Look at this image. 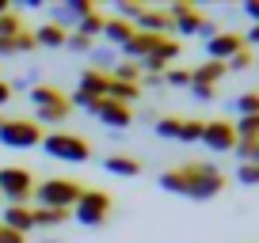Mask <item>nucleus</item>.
Here are the masks:
<instances>
[{
    "label": "nucleus",
    "mask_w": 259,
    "mask_h": 243,
    "mask_svg": "<svg viewBox=\"0 0 259 243\" xmlns=\"http://www.w3.org/2000/svg\"><path fill=\"white\" fill-rule=\"evenodd\" d=\"M160 187L168 194L191 198V202H210L225 190V175L213 163H179V167H168L160 175Z\"/></svg>",
    "instance_id": "nucleus-1"
},
{
    "label": "nucleus",
    "mask_w": 259,
    "mask_h": 243,
    "mask_svg": "<svg viewBox=\"0 0 259 243\" xmlns=\"http://www.w3.org/2000/svg\"><path fill=\"white\" fill-rule=\"evenodd\" d=\"M80 194H84V187L73 183V178H46V183L34 187V209H69L73 213Z\"/></svg>",
    "instance_id": "nucleus-2"
},
{
    "label": "nucleus",
    "mask_w": 259,
    "mask_h": 243,
    "mask_svg": "<svg viewBox=\"0 0 259 243\" xmlns=\"http://www.w3.org/2000/svg\"><path fill=\"white\" fill-rule=\"evenodd\" d=\"M0 198L4 205H27L34 198V175L27 167H0Z\"/></svg>",
    "instance_id": "nucleus-3"
},
{
    "label": "nucleus",
    "mask_w": 259,
    "mask_h": 243,
    "mask_svg": "<svg viewBox=\"0 0 259 243\" xmlns=\"http://www.w3.org/2000/svg\"><path fill=\"white\" fill-rule=\"evenodd\" d=\"M107 217H111V194H103V190H84V194L76 198V205H73L76 224L99 228V224H107Z\"/></svg>",
    "instance_id": "nucleus-4"
},
{
    "label": "nucleus",
    "mask_w": 259,
    "mask_h": 243,
    "mask_svg": "<svg viewBox=\"0 0 259 243\" xmlns=\"http://www.w3.org/2000/svg\"><path fill=\"white\" fill-rule=\"evenodd\" d=\"M42 126L27 118H0V145L4 148H34L42 145Z\"/></svg>",
    "instance_id": "nucleus-5"
},
{
    "label": "nucleus",
    "mask_w": 259,
    "mask_h": 243,
    "mask_svg": "<svg viewBox=\"0 0 259 243\" xmlns=\"http://www.w3.org/2000/svg\"><path fill=\"white\" fill-rule=\"evenodd\" d=\"M42 148H46L54 160H69V163H84L92 156L88 141L76 137V133H46V137H42Z\"/></svg>",
    "instance_id": "nucleus-6"
},
{
    "label": "nucleus",
    "mask_w": 259,
    "mask_h": 243,
    "mask_svg": "<svg viewBox=\"0 0 259 243\" xmlns=\"http://www.w3.org/2000/svg\"><path fill=\"white\" fill-rule=\"evenodd\" d=\"M153 130H156V137L183 141V145H194V141H202V122H194V118H160Z\"/></svg>",
    "instance_id": "nucleus-7"
},
{
    "label": "nucleus",
    "mask_w": 259,
    "mask_h": 243,
    "mask_svg": "<svg viewBox=\"0 0 259 243\" xmlns=\"http://www.w3.org/2000/svg\"><path fill=\"white\" fill-rule=\"evenodd\" d=\"M202 145L210 148V152H233V148H236V133H233V122H225V118L202 122Z\"/></svg>",
    "instance_id": "nucleus-8"
},
{
    "label": "nucleus",
    "mask_w": 259,
    "mask_h": 243,
    "mask_svg": "<svg viewBox=\"0 0 259 243\" xmlns=\"http://www.w3.org/2000/svg\"><path fill=\"white\" fill-rule=\"evenodd\" d=\"M92 12H96V4H92V0H65V4H57L54 8V19H50V23L54 27H61V31H69V27H80V19H88Z\"/></svg>",
    "instance_id": "nucleus-9"
},
{
    "label": "nucleus",
    "mask_w": 259,
    "mask_h": 243,
    "mask_svg": "<svg viewBox=\"0 0 259 243\" xmlns=\"http://www.w3.org/2000/svg\"><path fill=\"white\" fill-rule=\"evenodd\" d=\"M88 114H96L103 126H111V130H126V126H134V110L122 103H114V99H96V106H92Z\"/></svg>",
    "instance_id": "nucleus-10"
},
{
    "label": "nucleus",
    "mask_w": 259,
    "mask_h": 243,
    "mask_svg": "<svg viewBox=\"0 0 259 243\" xmlns=\"http://www.w3.org/2000/svg\"><path fill=\"white\" fill-rule=\"evenodd\" d=\"M168 19H171V27H176L179 34H202V23H206V19L198 16V8L187 4V0L168 4Z\"/></svg>",
    "instance_id": "nucleus-11"
},
{
    "label": "nucleus",
    "mask_w": 259,
    "mask_h": 243,
    "mask_svg": "<svg viewBox=\"0 0 259 243\" xmlns=\"http://www.w3.org/2000/svg\"><path fill=\"white\" fill-rule=\"evenodd\" d=\"M240 49H244V34H236V31L213 34V38L206 42V53H210V61H229V57L240 53Z\"/></svg>",
    "instance_id": "nucleus-12"
},
{
    "label": "nucleus",
    "mask_w": 259,
    "mask_h": 243,
    "mask_svg": "<svg viewBox=\"0 0 259 243\" xmlns=\"http://www.w3.org/2000/svg\"><path fill=\"white\" fill-rule=\"evenodd\" d=\"M156 42H160V34H141V31H134L126 46H118V53L126 57V61H134V65H138V61H145V57L156 49Z\"/></svg>",
    "instance_id": "nucleus-13"
},
{
    "label": "nucleus",
    "mask_w": 259,
    "mask_h": 243,
    "mask_svg": "<svg viewBox=\"0 0 259 243\" xmlns=\"http://www.w3.org/2000/svg\"><path fill=\"white\" fill-rule=\"evenodd\" d=\"M0 228H12V232H19V235H31L34 232V209L31 205H4Z\"/></svg>",
    "instance_id": "nucleus-14"
},
{
    "label": "nucleus",
    "mask_w": 259,
    "mask_h": 243,
    "mask_svg": "<svg viewBox=\"0 0 259 243\" xmlns=\"http://www.w3.org/2000/svg\"><path fill=\"white\" fill-rule=\"evenodd\" d=\"M134 31H141V34H160V38H168V31H176V27H171L168 12H160V8H145V12L138 16V23H134Z\"/></svg>",
    "instance_id": "nucleus-15"
},
{
    "label": "nucleus",
    "mask_w": 259,
    "mask_h": 243,
    "mask_svg": "<svg viewBox=\"0 0 259 243\" xmlns=\"http://www.w3.org/2000/svg\"><path fill=\"white\" fill-rule=\"evenodd\" d=\"M225 73H229V69H225V61H206V65L191 69V84H206V88H218Z\"/></svg>",
    "instance_id": "nucleus-16"
},
{
    "label": "nucleus",
    "mask_w": 259,
    "mask_h": 243,
    "mask_svg": "<svg viewBox=\"0 0 259 243\" xmlns=\"http://www.w3.org/2000/svg\"><path fill=\"white\" fill-rule=\"evenodd\" d=\"M103 171H111V175H122V178H134V175H141V160L138 156H107L103 160Z\"/></svg>",
    "instance_id": "nucleus-17"
},
{
    "label": "nucleus",
    "mask_w": 259,
    "mask_h": 243,
    "mask_svg": "<svg viewBox=\"0 0 259 243\" xmlns=\"http://www.w3.org/2000/svg\"><path fill=\"white\" fill-rule=\"evenodd\" d=\"M27 99L34 103V110H42V106H61V103H69V99H65V91H61V88H50V84H34Z\"/></svg>",
    "instance_id": "nucleus-18"
},
{
    "label": "nucleus",
    "mask_w": 259,
    "mask_h": 243,
    "mask_svg": "<svg viewBox=\"0 0 259 243\" xmlns=\"http://www.w3.org/2000/svg\"><path fill=\"white\" fill-rule=\"evenodd\" d=\"M107 80H111V76L99 73V69H84L80 73V88L76 91H84V95H92V99H103L107 95Z\"/></svg>",
    "instance_id": "nucleus-19"
},
{
    "label": "nucleus",
    "mask_w": 259,
    "mask_h": 243,
    "mask_svg": "<svg viewBox=\"0 0 259 243\" xmlns=\"http://www.w3.org/2000/svg\"><path fill=\"white\" fill-rule=\"evenodd\" d=\"M130 34H134V23H126V19H118V16H111V19L103 23V38H107V46H126Z\"/></svg>",
    "instance_id": "nucleus-20"
},
{
    "label": "nucleus",
    "mask_w": 259,
    "mask_h": 243,
    "mask_svg": "<svg viewBox=\"0 0 259 243\" xmlns=\"http://www.w3.org/2000/svg\"><path fill=\"white\" fill-rule=\"evenodd\" d=\"M141 95V88L138 84H122V80H107V95L103 99H114V103H122V106H130L134 99Z\"/></svg>",
    "instance_id": "nucleus-21"
},
{
    "label": "nucleus",
    "mask_w": 259,
    "mask_h": 243,
    "mask_svg": "<svg viewBox=\"0 0 259 243\" xmlns=\"http://www.w3.org/2000/svg\"><path fill=\"white\" fill-rule=\"evenodd\" d=\"M27 49H34V31H19L16 38H0V57L27 53Z\"/></svg>",
    "instance_id": "nucleus-22"
},
{
    "label": "nucleus",
    "mask_w": 259,
    "mask_h": 243,
    "mask_svg": "<svg viewBox=\"0 0 259 243\" xmlns=\"http://www.w3.org/2000/svg\"><path fill=\"white\" fill-rule=\"evenodd\" d=\"M65 38H69V34H65L61 27H54V23H42L38 31H34V46H50V49H61V46H65Z\"/></svg>",
    "instance_id": "nucleus-23"
},
{
    "label": "nucleus",
    "mask_w": 259,
    "mask_h": 243,
    "mask_svg": "<svg viewBox=\"0 0 259 243\" xmlns=\"http://www.w3.org/2000/svg\"><path fill=\"white\" fill-rule=\"evenodd\" d=\"M73 217L69 209H34V228H57Z\"/></svg>",
    "instance_id": "nucleus-24"
},
{
    "label": "nucleus",
    "mask_w": 259,
    "mask_h": 243,
    "mask_svg": "<svg viewBox=\"0 0 259 243\" xmlns=\"http://www.w3.org/2000/svg\"><path fill=\"white\" fill-rule=\"evenodd\" d=\"M69 110H73V103L42 106V110H34V122H38V126H54V122H65V118H69Z\"/></svg>",
    "instance_id": "nucleus-25"
},
{
    "label": "nucleus",
    "mask_w": 259,
    "mask_h": 243,
    "mask_svg": "<svg viewBox=\"0 0 259 243\" xmlns=\"http://www.w3.org/2000/svg\"><path fill=\"white\" fill-rule=\"evenodd\" d=\"M111 80H122V84H138V88H141V65H134V61H118V65L111 69Z\"/></svg>",
    "instance_id": "nucleus-26"
},
{
    "label": "nucleus",
    "mask_w": 259,
    "mask_h": 243,
    "mask_svg": "<svg viewBox=\"0 0 259 243\" xmlns=\"http://www.w3.org/2000/svg\"><path fill=\"white\" fill-rule=\"evenodd\" d=\"M233 133H236V141H259V114H251V118H236Z\"/></svg>",
    "instance_id": "nucleus-27"
},
{
    "label": "nucleus",
    "mask_w": 259,
    "mask_h": 243,
    "mask_svg": "<svg viewBox=\"0 0 259 243\" xmlns=\"http://www.w3.org/2000/svg\"><path fill=\"white\" fill-rule=\"evenodd\" d=\"M233 110L240 114V118H251V114H259V91H240V95L233 99Z\"/></svg>",
    "instance_id": "nucleus-28"
},
{
    "label": "nucleus",
    "mask_w": 259,
    "mask_h": 243,
    "mask_svg": "<svg viewBox=\"0 0 259 243\" xmlns=\"http://www.w3.org/2000/svg\"><path fill=\"white\" fill-rule=\"evenodd\" d=\"M103 23H107V16H99V12H92L88 19H80V27H76V34H84V38H92V42H96V34H103Z\"/></svg>",
    "instance_id": "nucleus-29"
},
{
    "label": "nucleus",
    "mask_w": 259,
    "mask_h": 243,
    "mask_svg": "<svg viewBox=\"0 0 259 243\" xmlns=\"http://www.w3.org/2000/svg\"><path fill=\"white\" fill-rule=\"evenodd\" d=\"M19 31H23V19H19L16 12H4V16H0V38H16Z\"/></svg>",
    "instance_id": "nucleus-30"
},
{
    "label": "nucleus",
    "mask_w": 259,
    "mask_h": 243,
    "mask_svg": "<svg viewBox=\"0 0 259 243\" xmlns=\"http://www.w3.org/2000/svg\"><path fill=\"white\" fill-rule=\"evenodd\" d=\"M149 4H141V0H118V19H126V23H138V16L145 12Z\"/></svg>",
    "instance_id": "nucleus-31"
},
{
    "label": "nucleus",
    "mask_w": 259,
    "mask_h": 243,
    "mask_svg": "<svg viewBox=\"0 0 259 243\" xmlns=\"http://www.w3.org/2000/svg\"><path fill=\"white\" fill-rule=\"evenodd\" d=\"M164 84H168V88H191V69L171 65L168 73H164Z\"/></svg>",
    "instance_id": "nucleus-32"
},
{
    "label": "nucleus",
    "mask_w": 259,
    "mask_h": 243,
    "mask_svg": "<svg viewBox=\"0 0 259 243\" xmlns=\"http://www.w3.org/2000/svg\"><path fill=\"white\" fill-rule=\"evenodd\" d=\"M233 152L240 156V163H259V141H236Z\"/></svg>",
    "instance_id": "nucleus-33"
},
{
    "label": "nucleus",
    "mask_w": 259,
    "mask_h": 243,
    "mask_svg": "<svg viewBox=\"0 0 259 243\" xmlns=\"http://www.w3.org/2000/svg\"><path fill=\"white\" fill-rule=\"evenodd\" d=\"M251 65H255V57H251V49H248V46L225 61V69H233V73H244V69H251Z\"/></svg>",
    "instance_id": "nucleus-34"
},
{
    "label": "nucleus",
    "mask_w": 259,
    "mask_h": 243,
    "mask_svg": "<svg viewBox=\"0 0 259 243\" xmlns=\"http://www.w3.org/2000/svg\"><path fill=\"white\" fill-rule=\"evenodd\" d=\"M236 183H244V187H259V163H240V167H236Z\"/></svg>",
    "instance_id": "nucleus-35"
},
{
    "label": "nucleus",
    "mask_w": 259,
    "mask_h": 243,
    "mask_svg": "<svg viewBox=\"0 0 259 243\" xmlns=\"http://www.w3.org/2000/svg\"><path fill=\"white\" fill-rule=\"evenodd\" d=\"M92 46H96V42L84 38V34H76V31L65 38V49H73V53H92Z\"/></svg>",
    "instance_id": "nucleus-36"
},
{
    "label": "nucleus",
    "mask_w": 259,
    "mask_h": 243,
    "mask_svg": "<svg viewBox=\"0 0 259 243\" xmlns=\"http://www.w3.org/2000/svg\"><path fill=\"white\" fill-rule=\"evenodd\" d=\"M92 61H96V65H111L114 69V49L111 46H92ZM92 65V69H96Z\"/></svg>",
    "instance_id": "nucleus-37"
},
{
    "label": "nucleus",
    "mask_w": 259,
    "mask_h": 243,
    "mask_svg": "<svg viewBox=\"0 0 259 243\" xmlns=\"http://www.w3.org/2000/svg\"><path fill=\"white\" fill-rule=\"evenodd\" d=\"M191 95L198 99V103H210V99H218V88H206V84H191Z\"/></svg>",
    "instance_id": "nucleus-38"
},
{
    "label": "nucleus",
    "mask_w": 259,
    "mask_h": 243,
    "mask_svg": "<svg viewBox=\"0 0 259 243\" xmlns=\"http://www.w3.org/2000/svg\"><path fill=\"white\" fill-rule=\"evenodd\" d=\"M0 243H27V235L12 232V228H0Z\"/></svg>",
    "instance_id": "nucleus-39"
},
{
    "label": "nucleus",
    "mask_w": 259,
    "mask_h": 243,
    "mask_svg": "<svg viewBox=\"0 0 259 243\" xmlns=\"http://www.w3.org/2000/svg\"><path fill=\"white\" fill-rule=\"evenodd\" d=\"M244 16L251 19V27H259V0H248V4H244Z\"/></svg>",
    "instance_id": "nucleus-40"
},
{
    "label": "nucleus",
    "mask_w": 259,
    "mask_h": 243,
    "mask_svg": "<svg viewBox=\"0 0 259 243\" xmlns=\"http://www.w3.org/2000/svg\"><path fill=\"white\" fill-rule=\"evenodd\" d=\"M8 99H12V88H8V80H0V106L8 103Z\"/></svg>",
    "instance_id": "nucleus-41"
},
{
    "label": "nucleus",
    "mask_w": 259,
    "mask_h": 243,
    "mask_svg": "<svg viewBox=\"0 0 259 243\" xmlns=\"http://www.w3.org/2000/svg\"><path fill=\"white\" fill-rule=\"evenodd\" d=\"M244 38H248V46H259V27H248V34H244Z\"/></svg>",
    "instance_id": "nucleus-42"
},
{
    "label": "nucleus",
    "mask_w": 259,
    "mask_h": 243,
    "mask_svg": "<svg viewBox=\"0 0 259 243\" xmlns=\"http://www.w3.org/2000/svg\"><path fill=\"white\" fill-rule=\"evenodd\" d=\"M4 12H12V4H8V0H0V16H4Z\"/></svg>",
    "instance_id": "nucleus-43"
},
{
    "label": "nucleus",
    "mask_w": 259,
    "mask_h": 243,
    "mask_svg": "<svg viewBox=\"0 0 259 243\" xmlns=\"http://www.w3.org/2000/svg\"><path fill=\"white\" fill-rule=\"evenodd\" d=\"M46 243H57V239H46Z\"/></svg>",
    "instance_id": "nucleus-44"
}]
</instances>
